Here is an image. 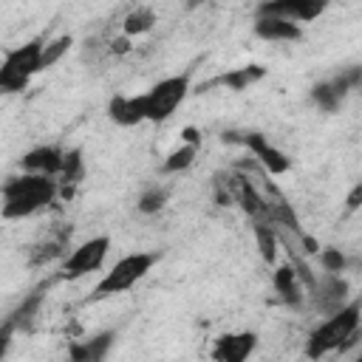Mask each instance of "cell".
I'll return each instance as SVG.
<instances>
[{"mask_svg":"<svg viewBox=\"0 0 362 362\" xmlns=\"http://www.w3.org/2000/svg\"><path fill=\"white\" fill-rule=\"evenodd\" d=\"M57 181L54 175H42V173H25L14 175L3 184V218L14 221V218H28L40 209H45L54 195H57Z\"/></svg>","mask_w":362,"mask_h":362,"instance_id":"1","label":"cell"},{"mask_svg":"<svg viewBox=\"0 0 362 362\" xmlns=\"http://www.w3.org/2000/svg\"><path fill=\"white\" fill-rule=\"evenodd\" d=\"M359 320H362V303L354 300V303H345L339 311L328 314L322 325H317L311 334H308V345H305V354L311 359L317 356H325L331 351H342L348 342H354L356 331H359Z\"/></svg>","mask_w":362,"mask_h":362,"instance_id":"2","label":"cell"},{"mask_svg":"<svg viewBox=\"0 0 362 362\" xmlns=\"http://www.w3.org/2000/svg\"><path fill=\"white\" fill-rule=\"evenodd\" d=\"M42 37L28 40L25 45H17L11 51H6L3 65H0V88L6 93H20L28 88L31 76L42 71Z\"/></svg>","mask_w":362,"mask_h":362,"instance_id":"3","label":"cell"},{"mask_svg":"<svg viewBox=\"0 0 362 362\" xmlns=\"http://www.w3.org/2000/svg\"><path fill=\"white\" fill-rule=\"evenodd\" d=\"M158 255L156 252H136V255H124L122 260L113 263V269L96 283L93 297H113L122 294L127 288H133L139 280L147 277V272L156 266Z\"/></svg>","mask_w":362,"mask_h":362,"instance_id":"4","label":"cell"},{"mask_svg":"<svg viewBox=\"0 0 362 362\" xmlns=\"http://www.w3.org/2000/svg\"><path fill=\"white\" fill-rule=\"evenodd\" d=\"M189 93V76L181 74V76H167L161 82H156L147 93H144V110H147V122H167L178 105L187 99Z\"/></svg>","mask_w":362,"mask_h":362,"instance_id":"5","label":"cell"},{"mask_svg":"<svg viewBox=\"0 0 362 362\" xmlns=\"http://www.w3.org/2000/svg\"><path fill=\"white\" fill-rule=\"evenodd\" d=\"M107 249H110L107 235H99V238H90V240L79 243L62 263V280H79L90 272H99L105 257H107Z\"/></svg>","mask_w":362,"mask_h":362,"instance_id":"6","label":"cell"},{"mask_svg":"<svg viewBox=\"0 0 362 362\" xmlns=\"http://www.w3.org/2000/svg\"><path fill=\"white\" fill-rule=\"evenodd\" d=\"M308 291H311L314 308L320 314H325V317L339 311L348 303V280L342 274H337V272H325L320 280H314V286Z\"/></svg>","mask_w":362,"mask_h":362,"instance_id":"7","label":"cell"},{"mask_svg":"<svg viewBox=\"0 0 362 362\" xmlns=\"http://www.w3.org/2000/svg\"><path fill=\"white\" fill-rule=\"evenodd\" d=\"M328 8V0H263L257 14L286 17L291 23H311Z\"/></svg>","mask_w":362,"mask_h":362,"instance_id":"8","label":"cell"},{"mask_svg":"<svg viewBox=\"0 0 362 362\" xmlns=\"http://www.w3.org/2000/svg\"><path fill=\"white\" fill-rule=\"evenodd\" d=\"M240 144L263 164V170L269 173V175H283V173H288L291 170V158L280 150V147H274L263 133H243V139H240Z\"/></svg>","mask_w":362,"mask_h":362,"instance_id":"9","label":"cell"},{"mask_svg":"<svg viewBox=\"0 0 362 362\" xmlns=\"http://www.w3.org/2000/svg\"><path fill=\"white\" fill-rule=\"evenodd\" d=\"M257 345V334L255 331H238V334H223L215 348H212V359L218 362H243Z\"/></svg>","mask_w":362,"mask_h":362,"instance_id":"10","label":"cell"},{"mask_svg":"<svg viewBox=\"0 0 362 362\" xmlns=\"http://www.w3.org/2000/svg\"><path fill=\"white\" fill-rule=\"evenodd\" d=\"M255 34L266 42H297L303 37L300 23H291L286 17H272V14H257L255 20Z\"/></svg>","mask_w":362,"mask_h":362,"instance_id":"11","label":"cell"},{"mask_svg":"<svg viewBox=\"0 0 362 362\" xmlns=\"http://www.w3.org/2000/svg\"><path fill=\"white\" fill-rule=\"evenodd\" d=\"M62 161H65V153L54 144H42V147H34L28 150L23 158H20V167L25 173H42V175H59L62 170Z\"/></svg>","mask_w":362,"mask_h":362,"instance_id":"12","label":"cell"},{"mask_svg":"<svg viewBox=\"0 0 362 362\" xmlns=\"http://www.w3.org/2000/svg\"><path fill=\"white\" fill-rule=\"evenodd\" d=\"M107 116L122 124V127H133L147 122V110H144V93L141 96H113L107 102Z\"/></svg>","mask_w":362,"mask_h":362,"instance_id":"13","label":"cell"},{"mask_svg":"<svg viewBox=\"0 0 362 362\" xmlns=\"http://www.w3.org/2000/svg\"><path fill=\"white\" fill-rule=\"evenodd\" d=\"M113 339H116V334H113V331H102V334H96L93 339H85V342L71 345L68 356H71V359H76V362H102V359L107 356V351H110Z\"/></svg>","mask_w":362,"mask_h":362,"instance_id":"14","label":"cell"},{"mask_svg":"<svg viewBox=\"0 0 362 362\" xmlns=\"http://www.w3.org/2000/svg\"><path fill=\"white\" fill-rule=\"evenodd\" d=\"M272 286L274 291L288 303V305H300L303 303V288H300V277L294 272V266L283 263L274 269V277H272Z\"/></svg>","mask_w":362,"mask_h":362,"instance_id":"15","label":"cell"},{"mask_svg":"<svg viewBox=\"0 0 362 362\" xmlns=\"http://www.w3.org/2000/svg\"><path fill=\"white\" fill-rule=\"evenodd\" d=\"M263 76H266V68H263V65H243V68H235V71L218 76L215 82H218V85H226L229 90H246V88H252L255 82H260Z\"/></svg>","mask_w":362,"mask_h":362,"instance_id":"16","label":"cell"},{"mask_svg":"<svg viewBox=\"0 0 362 362\" xmlns=\"http://www.w3.org/2000/svg\"><path fill=\"white\" fill-rule=\"evenodd\" d=\"M255 240H257L260 257H263L266 263H274V257H277V246H280L277 226H274L272 221H255Z\"/></svg>","mask_w":362,"mask_h":362,"instance_id":"17","label":"cell"},{"mask_svg":"<svg viewBox=\"0 0 362 362\" xmlns=\"http://www.w3.org/2000/svg\"><path fill=\"white\" fill-rule=\"evenodd\" d=\"M156 23H158L156 11H153V8H147V6H141V8H133V11L124 17L122 31H124L127 37H139V34H147Z\"/></svg>","mask_w":362,"mask_h":362,"instance_id":"18","label":"cell"},{"mask_svg":"<svg viewBox=\"0 0 362 362\" xmlns=\"http://www.w3.org/2000/svg\"><path fill=\"white\" fill-rule=\"evenodd\" d=\"M195 156H198V144L184 141L181 147H175V150L164 158L161 170H164V173H181V170H189V167H192V161H195Z\"/></svg>","mask_w":362,"mask_h":362,"instance_id":"19","label":"cell"},{"mask_svg":"<svg viewBox=\"0 0 362 362\" xmlns=\"http://www.w3.org/2000/svg\"><path fill=\"white\" fill-rule=\"evenodd\" d=\"M85 175V158H82V150H68L65 153V161H62V170H59V181L65 187H74L79 184Z\"/></svg>","mask_w":362,"mask_h":362,"instance_id":"20","label":"cell"},{"mask_svg":"<svg viewBox=\"0 0 362 362\" xmlns=\"http://www.w3.org/2000/svg\"><path fill=\"white\" fill-rule=\"evenodd\" d=\"M311 102H314L320 110L334 113V110L342 105V96L337 93V88H334L331 79H328V82H317V85L311 88Z\"/></svg>","mask_w":362,"mask_h":362,"instance_id":"21","label":"cell"},{"mask_svg":"<svg viewBox=\"0 0 362 362\" xmlns=\"http://www.w3.org/2000/svg\"><path fill=\"white\" fill-rule=\"evenodd\" d=\"M167 198H170V192H167L164 187H150V189H144V192L139 195L136 209H139L141 215H156V212H161V209H164Z\"/></svg>","mask_w":362,"mask_h":362,"instance_id":"22","label":"cell"},{"mask_svg":"<svg viewBox=\"0 0 362 362\" xmlns=\"http://www.w3.org/2000/svg\"><path fill=\"white\" fill-rule=\"evenodd\" d=\"M71 45H74V40H71L68 34L48 40V42L42 45V71H45V68H51V65H57V62L68 54V48H71Z\"/></svg>","mask_w":362,"mask_h":362,"instance_id":"23","label":"cell"},{"mask_svg":"<svg viewBox=\"0 0 362 362\" xmlns=\"http://www.w3.org/2000/svg\"><path fill=\"white\" fill-rule=\"evenodd\" d=\"M331 85H334V88H337V93L345 99L354 88H359V85H362V68H359V65H351V68L339 71V74L331 79Z\"/></svg>","mask_w":362,"mask_h":362,"instance_id":"24","label":"cell"},{"mask_svg":"<svg viewBox=\"0 0 362 362\" xmlns=\"http://www.w3.org/2000/svg\"><path fill=\"white\" fill-rule=\"evenodd\" d=\"M320 266H322V272H337V274H342V272L348 269V257H345L339 249L325 246V249H320Z\"/></svg>","mask_w":362,"mask_h":362,"instance_id":"25","label":"cell"},{"mask_svg":"<svg viewBox=\"0 0 362 362\" xmlns=\"http://www.w3.org/2000/svg\"><path fill=\"white\" fill-rule=\"evenodd\" d=\"M40 303H42V297H40V294H31V297H28V300H25V303L11 314V317H8V322H14V328H20V325L25 328V325L34 320V314H37Z\"/></svg>","mask_w":362,"mask_h":362,"instance_id":"26","label":"cell"},{"mask_svg":"<svg viewBox=\"0 0 362 362\" xmlns=\"http://www.w3.org/2000/svg\"><path fill=\"white\" fill-rule=\"evenodd\" d=\"M62 255V240H48V243H40L37 252H34V263H48L51 257Z\"/></svg>","mask_w":362,"mask_h":362,"instance_id":"27","label":"cell"},{"mask_svg":"<svg viewBox=\"0 0 362 362\" xmlns=\"http://www.w3.org/2000/svg\"><path fill=\"white\" fill-rule=\"evenodd\" d=\"M359 206H362V181L354 184L351 192H348V198H345V209H348V212H356Z\"/></svg>","mask_w":362,"mask_h":362,"instance_id":"28","label":"cell"},{"mask_svg":"<svg viewBox=\"0 0 362 362\" xmlns=\"http://www.w3.org/2000/svg\"><path fill=\"white\" fill-rule=\"evenodd\" d=\"M110 51H113V54H127V51H130V37H127V34H124V37H116V40L110 42Z\"/></svg>","mask_w":362,"mask_h":362,"instance_id":"29","label":"cell"},{"mask_svg":"<svg viewBox=\"0 0 362 362\" xmlns=\"http://www.w3.org/2000/svg\"><path fill=\"white\" fill-rule=\"evenodd\" d=\"M184 141H189V144H201L198 130H195V127H187V130H184Z\"/></svg>","mask_w":362,"mask_h":362,"instance_id":"30","label":"cell"}]
</instances>
